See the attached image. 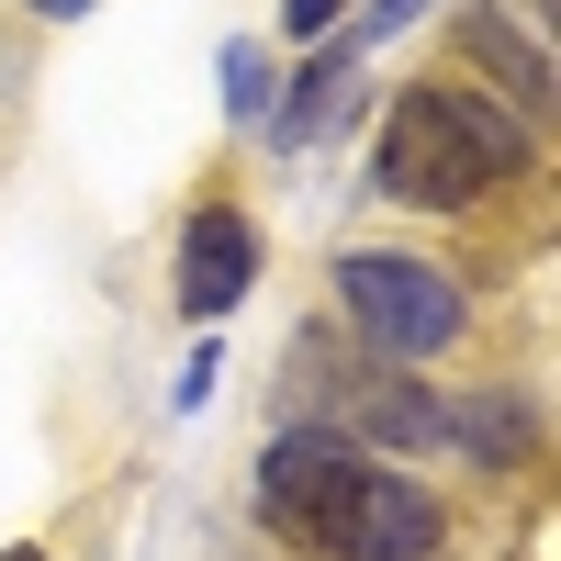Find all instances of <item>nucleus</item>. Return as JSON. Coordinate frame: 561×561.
Returning <instances> with one entry per match:
<instances>
[{
	"label": "nucleus",
	"instance_id": "f257e3e1",
	"mask_svg": "<svg viewBox=\"0 0 561 561\" xmlns=\"http://www.w3.org/2000/svg\"><path fill=\"white\" fill-rule=\"evenodd\" d=\"M550 158V135L528 113H505L494 90L449 79V68H415L382 113V147H370V192L393 214H483L505 192H528Z\"/></svg>",
	"mask_w": 561,
	"mask_h": 561
},
{
	"label": "nucleus",
	"instance_id": "f03ea898",
	"mask_svg": "<svg viewBox=\"0 0 561 561\" xmlns=\"http://www.w3.org/2000/svg\"><path fill=\"white\" fill-rule=\"evenodd\" d=\"M472 280L415 259V248H348L337 259V337L382 370H427L449 348H472Z\"/></svg>",
	"mask_w": 561,
	"mask_h": 561
},
{
	"label": "nucleus",
	"instance_id": "7ed1b4c3",
	"mask_svg": "<svg viewBox=\"0 0 561 561\" xmlns=\"http://www.w3.org/2000/svg\"><path fill=\"white\" fill-rule=\"evenodd\" d=\"M370 449H348L337 427H280L259 449V483H248V517L280 561H337L348 550V505H359Z\"/></svg>",
	"mask_w": 561,
	"mask_h": 561
},
{
	"label": "nucleus",
	"instance_id": "20e7f679",
	"mask_svg": "<svg viewBox=\"0 0 561 561\" xmlns=\"http://www.w3.org/2000/svg\"><path fill=\"white\" fill-rule=\"evenodd\" d=\"M248 280H259V214L237 180H214V192L180 214V259H169V304L192 314V325H225L248 304Z\"/></svg>",
	"mask_w": 561,
	"mask_h": 561
},
{
	"label": "nucleus",
	"instance_id": "39448f33",
	"mask_svg": "<svg viewBox=\"0 0 561 561\" xmlns=\"http://www.w3.org/2000/svg\"><path fill=\"white\" fill-rule=\"evenodd\" d=\"M438 68L472 79V90H494L505 113H528L550 135V45H539V23H505L494 0H460L449 34H438Z\"/></svg>",
	"mask_w": 561,
	"mask_h": 561
},
{
	"label": "nucleus",
	"instance_id": "423d86ee",
	"mask_svg": "<svg viewBox=\"0 0 561 561\" xmlns=\"http://www.w3.org/2000/svg\"><path fill=\"white\" fill-rule=\"evenodd\" d=\"M460 550V517L438 483H415L404 460H370L359 472V505H348V550L337 561H449Z\"/></svg>",
	"mask_w": 561,
	"mask_h": 561
},
{
	"label": "nucleus",
	"instance_id": "0eeeda50",
	"mask_svg": "<svg viewBox=\"0 0 561 561\" xmlns=\"http://www.w3.org/2000/svg\"><path fill=\"white\" fill-rule=\"evenodd\" d=\"M449 460H472L483 483H528V472H539V393H528V382H472V393H449Z\"/></svg>",
	"mask_w": 561,
	"mask_h": 561
},
{
	"label": "nucleus",
	"instance_id": "6e6552de",
	"mask_svg": "<svg viewBox=\"0 0 561 561\" xmlns=\"http://www.w3.org/2000/svg\"><path fill=\"white\" fill-rule=\"evenodd\" d=\"M348 23V0H280V45H314V34H337Z\"/></svg>",
	"mask_w": 561,
	"mask_h": 561
},
{
	"label": "nucleus",
	"instance_id": "1a4fd4ad",
	"mask_svg": "<svg viewBox=\"0 0 561 561\" xmlns=\"http://www.w3.org/2000/svg\"><path fill=\"white\" fill-rule=\"evenodd\" d=\"M0 561H68V550L57 539H23V550H0Z\"/></svg>",
	"mask_w": 561,
	"mask_h": 561
},
{
	"label": "nucleus",
	"instance_id": "9d476101",
	"mask_svg": "<svg viewBox=\"0 0 561 561\" xmlns=\"http://www.w3.org/2000/svg\"><path fill=\"white\" fill-rule=\"evenodd\" d=\"M23 12H45V23H68V12H90V0H23Z\"/></svg>",
	"mask_w": 561,
	"mask_h": 561
}]
</instances>
